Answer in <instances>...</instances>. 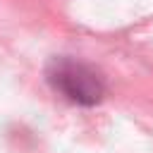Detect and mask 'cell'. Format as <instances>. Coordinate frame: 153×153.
<instances>
[{
	"mask_svg": "<svg viewBox=\"0 0 153 153\" xmlns=\"http://www.w3.org/2000/svg\"><path fill=\"white\" fill-rule=\"evenodd\" d=\"M48 79L55 91L79 105H93L105 93L100 76L91 67L74 60H55L48 69Z\"/></svg>",
	"mask_w": 153,
	"mask_h": 153,
	"instance_id": "1",
	"label": "cell"
}]
</instances>
